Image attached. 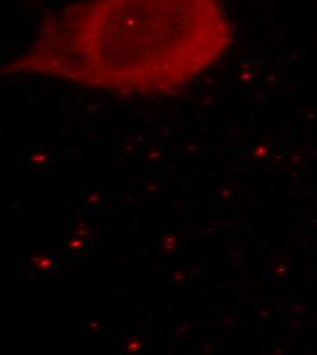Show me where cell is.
Here are the masks:
<instances>
[{
  "label": "cell",
  "instance_id": "1",
  "mask_svg": "<svg viewBox=\"0 0 317 355\" xmlns=\"http://www.w3.org/2000/svg\"><path fill=\"white\" fill-rule=\"evenodd\" d=\"M231 40L219 0H77L46 15L8 73L162 96L201 77Z\"/></svg>",
  "mask_w": 317,
  "mask_h": 355
}]
</instances>
